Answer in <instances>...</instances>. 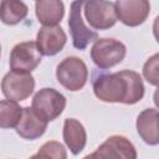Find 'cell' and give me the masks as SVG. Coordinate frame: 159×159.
<instances>
[{"mask_svg": "<svg viewBox=\"0 0 159 159\" xmlns=\"http://www.w3.org/2000/svg\"><path fill=\"white\" fill-rule=\"evenodd\" d=\"M94 96L102 102L135 104L144 97V84L140 75L132 70L108 73L103 70L92 72Z\"/></svg>", "mask_w": 159, "mask_h": 159, "instance_id": "obj_1", "label": "cell"}, {"mask_svg": "<svg viewBox=\"0 0 159 159\" xmlns=\"http://www.w3.org/2000/svg\"><path fill=\"white\" fill-rule=\"evenodd\" d=\"M127 53L125 45L116 39H97L91 47V58L99 70H109L120 63Z\"/></svg>", "mask_w": 159, "mask_h": 159, "instance_id": "obj_2", "label": "cell"}, {"mask_svg": "<svg viewBox=\"0 0 159 159\" xmlns=\"http://www.w3.org/2000/svg\"><path fill=\"white\" fill-rule=\"evenodd\" d=\"M56 78L66 89L77 92L84 87L88 80V68L82 58L68 56L57 65Z\"/></svg>", "mask_w": 159, "mask_h": 159, "instance_id": "obj_3", "label": "cell"}, {"mask_svg": "<svg viewBox=\"0 0 159 159\" xmlns=\"http://www.w3.org/2000/svg\"><path fill=\"white\" fill-rule=\"evenodd\" d=\"M66 107V97L55 88L45 87L32 98V111L43 120L52 122L58 118Z\"/></svg>", "mask_w": 159, "mask_h": 159, "instance_id": "obj_4", "label": "cell"}, {"mask_svg": "<svg viewBox=\"0 0 159 159\" xmlns=\"http://www.w3.org/2000/svg\"><path fill=\"white\" fill-rule=\"evenodd\" d=\"M84 1H72L68 16V27L72 37V45L77 50H86L87 46L98 39V34L89 29L82 19V9Z\"/></svg>", "mask_w": 159, "mask_h": 159, "instance_id": "obj_5", "label": "cell"}, {"mask_svg": "<svg viewBox=\"0 0 159 159\" xmlns=\"http://www.w3.org/2000/svg\"><path fill=\"white\" fill-rule=\"evenodd\" d=\"M82 159H137V150L128 138L111 135L92 154Z\"/></svg>", "mask_w": 159, "mask_h": 159, "instance_id": "obj_6", "label": "cell"}, {"mask_svg": "<svg viewBox=\"0 0 159 159\" xmlns=\"http://www.w3.org/2000/svg\"><path fill=\"white\" fill-rule=\"evenodd\" d=\"M83 12L87 22L94 30H108L117 22L114 2L88 0L83 2Z\"/></svg>", "mask_w": 159, "mask_h": 159, "instance_id": "obj_7", "label": "cell"}, {"mask_svg": "<svg viewBox=\"0 0 159 159\" xmlns=\"http://www.w3.org/2000/svg\"><path fill=\"white\" fill-rule=\"evenodd\" d=\"M42 60L35 41H25L15 45L10 52V68L19 73H31Z\"/></svg>", "mask_w": 159, "mask_h": 159, "instance_id": "obj_8", "label": "cell"}, {"mask_svg": "<svg viewBox=\"0 0 159 159\" xmlns=\"http://www.w3.org/2000/svg\"><path fill=\"white\" fill-rule=\"evenodd\" d=\"M35 89V78L31 73L10 71L1 80V92L6 99L21 102L27 99Z\"/></svg>", "mask_w": 159, "mask_h": 159, "instance_id": "obj_9", "label": "cell"}, {"mask_svg": "<svg viewBox=\"0 0 159 159\" xmlns=\"http://www.w3.org/2000/svg\"><path fill=\"white\" fill-rule=\"evenodd\" d=\"M117 20L129 27L142 25L150 14V4L147 0H117L114 2Z\"/></svg>", "mask_w": 159, "mask_h": 159, "instance_id": "obj_10", "label": "cell"}, {"mask_svg": "<svg viewBox=\"0 0 159 159\" xmlns=\"http://www.w3.org/2000/svg\"><path fill=\"white\" fill-rule=\"evenodd\" d=\"M36 46L41 55L55 56L67 42V35L61 26H42L36 35Z\"/></svg>", "mask_w": 159, "mask_h": 159, "instance_id": "obj_11", "label": "cell"}, {"mask_svg": "<svg viewBox=\"0 0 159 159\" xmlns=\"http://www.w3.org/2000/svg\"><path fill=\"white\" fill-rule=\"evenodd\" d=\"M47 129V122L40 118L31 107H24L20 120L15 127L16 133L26 140H35L45 134Z\"/></svg>", "mask_w": 159, "mask_h": 159, "instance_id": "obj_12", "label": "cell"}, {"mask_svg": "<svg viewBox=\"0 0 159 159\" xmlns=\"http://www.w3.org/2000/svg\"><path fill=\"white\" fill-rule=\"evenodd\" d=\"M158 120L159 113L157 108H147L142 111L137 117V132L143 142L149 145H157L159 143Z\"/></svg>", "mask_w": 159, "mask_h": 159, "instance_id": "obj_13", "label": "cell"}, {"mask_svg": "<svg viewBox=\"0 0 159 159\" xmlns=\"http://www.w3.org/2000/svg\"><path fill=\"white\" fill-rule=\"evenodd\" d=\"M63 140L73 155L80 154L87 143V133L83 124L76 118H67L63 123L62 130Z\"/></svg>", "mask_w": 159, "mask_h": 159, "instance_id": "obj_14", "label": "cell"}, {"mask_svg": "<svg viewBox=\"0 0 159 159\" xmlns=\"http://www.w3.org/2000/svg\"><path fill=\"white\" fill-rule=\"evenodd\" d=\"M35 12L43 26H57L65 15V5L60 0H40L35 2Z\"/></svg>", "mask_w": 159, "mask_h": 159, "instance_id": "obj_15", "label": "cell"}, {"mask_svg": "<svg viewBox=\"0 0 159 159\" xmlns=\"http://www.w3.org/2000/svg\"><path fill=\"white\" fill-rule=\"evenodd\" d=\"M29 12V7L24 1L4 0L0 2V20L5 25H17Z\"/></svg>", "mask_w": 159, "mask_h": 159, "instance_id": "obj_16", "label": "cell"}, {"mask_svg": "<svg viewBox=\"0 0 159 159\" xmlns=\"http://www.w3.org/2000/svg\"><path fill=\"white\" fill-rule=\"evenodd\" d=\"M22 108L17 104V102L10 99L0 101V128L10 129L15 128L20 120Z\"/></svg>", "mask_w": 159, "mask_h": 159, "instance_id": "obj_17", "label": "cell"}, {"mask_svg": "<svg viewBox=\"0 0 159 159\" xmlns=\"http://www.w3.org/2000/svg\"><path fill=\"white\" fill-rule=\"evenodd\" d=\"M39 153L48 159H67V152L65 147L56 140H48L41 145Z\"/></svg>", "mask_w": 159, "mask_h": 159, "instance_id": "obj_18", "label": "cell"}, {"mask_svg": "<svg viewBox=\"0 0 159 159\" xmlns=\"http://www.w3.org/2000/svg\"><path fill=\"white\" fill-rule=\"evenodd\" d=\"M158 62L159 55L155 53L150 58H148L143 66V76L153 86H158Z\"/></svg>", "mask_w": 159, "mask_h": 159, "instance_id": "obj_19", "label": "cell"}, {"mask_svg": "<svg viewBox=\"0 0 159 159\" xmlns=\"http://www.w3.org/2000/svg\"><path fill=\"white\" fill-rule=\"evenodd\" d=\"M29 159H48V158H46L45 155H42L41 153H39V152H37V153H36L35 155H32V157H30Z\"/></svg>", "mask_w": 159, "mask_h": 159, "instance_id": "obj_20", "label": "cell"}, {"mask_svg": "<svg viewBox=\"0 0 159 159\" xmlns=\"http://www.w3.org/2000/svg\"><path fill=\"white\" fill-rule=\"evenodd\" d=\"M0 55H1V45H0Z\"/></svg>", "mask_w": 159, "mask_h": 159, "instance_id": "obj_21", "label": "cell"}]
</instances>
